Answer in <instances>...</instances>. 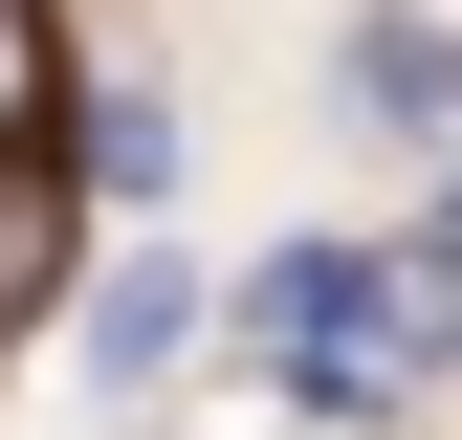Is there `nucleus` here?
I'll list each match as a JSON object with an SVG mask.
<instances>
[{
	"label": "nucleus",
	"mask_w": 462,
	"mask_h": 440,
	"mask_svg": "<svg viewBox=\"0 0 462 440\" xmlns=\"http://www.w3.org/2000/svg\"><path fill=\"white\" fill-rule=\"evenodd\" d=\"M396 330H419V374H440V353H462V198H440V220H419V243H396Z\"/></svg>",
	"instance_id": "obj_3"
},
{
	"label": "nucleus",
	"mask_w": 462,
	"mask_h": 440,
	"mask_svg": "<svg viewBox=\"0 0 462 440\" xmlns=\"http://www.w3.org/2000/svg\"><path fill=\"white\" fill-rule=\"evenodd\" d=\"M330 88H353L374 133H419V154H462V23H353V44H330Z\"/></svg>",
	"instance_id": "obj_1"
},
{
	"label": "nucleus",
	"mask_w": 462,
	"mask_h": 440,
	"mask_svg": "<svg viewBox=\"0 0 462 440\" xmlns=\"http://www.w3.org/2000/svg\"><path fill=\"white\" fill-rule=\"evenodd\" d=\"M0 308H44V198L0 177Z\"/></svg>",
	"instance_id": "obj_4"
},
{
	"label": "nucleus",
	"mask_w": 462,
	"mask_h": 440,
	"mask_svg": "<svg viewBox=\"0 0 462 440\" xmlns=\"http://www.w3.org/2000/svg\"><path fill=\"white\" fill-rule=\"evenodd\" d=\"M44 110H67V23H44V0H0V177L44 154Z\"/></svg>",
	"instance_id": "obj_2"
}]
</instances>
